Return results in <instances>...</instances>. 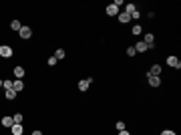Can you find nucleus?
Masks as SVG:
<instances>
[{
  "label": "nucleus",
  "mask_w": 181,
  "mask_h": 135,
  "mask_svg": "<svg viewBox=\"0 0 181 135\" xmlns=\"http://www.w3.org/2000/svg\"><path fill=\"white\" fill-rule=\"evenodd\" d=\"M54 58H57V61H62V58L67 57V53H65V48H57V51H54V54H53Z\"/></svg>",
  "instance_id": "9b49d317"
},
{
  "label": "nucleus",
  "mask_w": 181,
  "mask_h": 135,
  "mask_svg": "<svg viewBox=\"0 0 181 135\" xmlns=\"http://www.w3.org/2000/svg\"><path fill=\"white\" fill-rule=\"evenodd\" d=\"M2 85H4V81H2V79H0V89H2Z\"/></svg>",
  "instance_id": "c85d7f7f"
},
{
  "label": "nucleus",
  "mask_w": 181,
  "mask_h": 135,
  "mask_svg": "<svg viewBox=\"0 0 181 135\" xmlns=\"http://www.w3.org/2000/svg\"><path fill=\"white\" fill-rule=\"evenodd\" d=\"M2 89H4V91H6V89H12V81H8V79H6L4 85H2Z\"/></svg>",
  "instance_id": "5701e85b"
},
{
  "label": "nucleus",
  "mask_w": 181,
  "mask_h": 135,
  "mask_svg": "<svg viewBox=\"0 0 181 135\" xmlns=\"http://www.w3.org/2000/svg\"><path fill=\"white\" fill-rule=\"evenodd\" d=\"M32 135H42V131H40V129H34V131H32Z\"/></svg>",
  "instance_id": "bb28decb"
},
{
  "label": "nucleus",
  "mask_w": 181,
  "mask_h": 135,
  "mask_svg": "<svg viewBox=\"0 0 181 135\" xmlns=\"http://www.w3.org/2000/svg\"><path fill=\"white\" fill-rule=\"evenodd\" d=\"M161 135H177V133H175V131H171V129H163Z\"/></svg>",
  "instance_id": "393cba45"
},
{
  "label": "nucleus",
  "mask_w": 181,
  "mask_h": 135,
  "mask_svg": "<svg viewBox=\"0 0 181 135\" xmlns=\"http://www.w3.org/2000/svg\"><path fill=\"white\" fill-rule=\"evenodd\" d=\"M117 18H119V22H121V24H127L129 20H131V16H129L127 12H119V14H117Z\"/></svg>",
  "instance_id": "9d476101"
},
{
  "label": "nucleus",
  "mask_w": 181,
  "mask_h": 135,
  "mask_svg": "<svg viewBox=\"0 0 181 135\" xmlns=\"http://www.w3.org/2000/svg\"><path fill=\"white\" fill-rule=\"evenodd\" d=\"M131 32H133L135 36H139V34L143 32V28H141V24H133V28H131Z\"/></svg>",
  "instance_id": "a211bd4d"
},
{
  "label": "nucleus",
  "mask_w": 181,
  "mask_h": 135,
  "mask_svg": "<svg viewBox=\"0 0 181 135\" xmlns=\"http://www.w3.org/2000/svg\"><path fill=\"white\" fill-rule=\"evenodd\" d=\"M107 14H109V16H117V14H119V8H117L115 4H109V6H107Z\"/></svg>",
  "instance_id": "f8f14e48"
},
{
  "label": "nucleus",
  "mask_w": 181,
  "mask_h": 135,
  "mask_svg": "<svg viewBox=\"0 0 181 135\" xmlns=\"http://www.w3.org/2000/svg\"><path fill=\"white\" fill-rule=\"evenodd\" d=\"M147 73H149V75H155V77H161V65H153Z\"/></svg>",
  "instance_id": "1a4fd4ad"
},
{
  "label": "nucleus",
  "mask_w": 181,
  "mask_h": 135,
  "mask_svg": "<svg viewBox=\"0 0 181 135\" xmlns=\"http://www.w3.org/2000/svg\"><path fill=\"white\" fill-rule=\"evenodd\" d=\"M12 54H14L12 47H8V44H0V57L2 58H10Z\"/></svg>",
  "instance_id": "f257e3e1"
},
{
  "label": "nucleus",
  "mask_w": 181,
  "mask_h": 135,
  "mask_svg": "<svg viewBox=\"0 0 181 135\" xmlns=\"http://www.w3.org/2000/svg\"><path fill=\"white\" fill-rule=\"evenodd\" d=\"M4 97L8 99V101H14V99H16V91H14V89H6V91H4Z\"/></svg>",
  "instance_id": "ddd939ff"
},
{
  "label": "nucleus",
  "mask_w": 181,
  "mask_h": 135,
  "mask_svg": "<svg viewBox=\"0 0 181 135\" xmlns=\"http://www.w3.org/2000/svg\"><path fill=\"white\" fill-rule=\"evenodd\" d=\"M10 133H12V135H22V133H24L22 123H14V125L10 127Z\"/></svg>",
  "instance_id": "423d86ee"
},
{
  "label": "nucleus",
  "mask_w": 181,
  "mask_h": 135,
  "mask_svg": "<svg viewBox=\"0 0 181 135\" xmlns=\"http://www.w3.org/2000/svg\"><path fill=\"white\" fill-rule=\"evenodd\" d=\"M12 89H14L16 93L24 91V81H22V79H14V81H12Z\"/></svg>",
  "instance_id": "39448f33"
},
{
  "label": "nucleus",
  "mask_w": 181,
  "mask_h": 135,
  "mask_svg": "<svg viewBox=\"0 0 181 135\" xmlns=\"http://www.w3.org/2000/svg\"><path fill=\"white\" fill-rule=\"evenodd\" d=\"M113 4H115V6H117V8H119V6H123V4H125V2H123V0H115Z\"/></svg>",
  "instance_id": "a878e982"
},
{
  "label": "nucleus",
  "mask_w": 181,
  "mask_h": 135,
  "mask_svg": "<svg viewBox=\"0 0 181 135\" xmlns=\"http://www.w3.org/2000/svg\"><path fill=\"white\" fill-rule=\"evenodd\" d=\"M127 54H129V57H135V54H137L135 47H129V48H127Z\"/></svg>",
  "instance_id": "412c9836"
},
{
  "label": "nucleus",
  "mask_w": 181,
  "mask_h": 135,
  "mask_svg": "<svg viewBox=\"0 0 181 135\" xmlns=\"http://www.w3.org/2000/svg\"><path fill=\"white\" fill-rule=\"evenodd\" d=\"M135 51H137V53H145V51H149V48H147V44H145L143 40H139V43L135 44Z\"/></svg>",
  "instance_id": "4468645a"
},
{
  "label": "nucleus",
  "mask_w": 181,
  "mask_h": 135,
  "mask_svg": "<svg viewBox=\"0 0 181 135\" xmlns=\"http://www.w3.org/2000/svg\"><path fill=\"white\" fill-rule=\"evenodd\" d=\"M145 77H147V83L151 87H161V77H155V75H149V73H145Z\"/></svg>",
  "instance_id": "f03ea898"
},
{
  "label": "nucleus",
  "mask_w": 181,
  "mask_h": 135,
  "mask_svg": "<svg viewBox=\"0 0 181 135\" xmlns=\"http://www.w3.org/2000/svg\"><path fill=\"white\" fill-rule=\"evenodd\" d=\"M22 119H24V117H22V113H16V115L12 117V121H14V123H22Z\"/></svg>",
  "instance_id": "6ab92c4d"
},
{
  "label": "nucleus",
  "mask_w": 181,
  "mask_h": 135,
  "mask_svg": "<svg viewBox=\"0 0 181 135\" xmlns=\"http://www.w3.org/2000/svg\"><path fill=\"white\" fill-rule=\"evenodd\" d=\"M90 83H93V79H85V81H79V91H89V87H90Z\"/></svg>",
  "instance_id": "0eeeda50"
},
{
  "label": "nucleus",
  "mask_w": 181,
  "mask_h": 135,
  "mask_svg": "<svg viewBox=\"0 0 181 135\" xmlns=\"http://www.w3.org/2000/svg\"><path fill=\"white\" fill-rule=\"evenodd\" d=\"M115 127H117L119 131H123L125 129V121H117V125H115Z\"/></svg>",
  "instance_id": "b1692460"
},
{
  "label": "nucleus",
  "mask_w": 181,
  "mask_h": 135,
  "mask_svg": "<svg viewBox=\"0 0 181 135\" xmlns=\"http://www.w3.org/2000/svg\"><path fill=\"white\" fill-rule=\"evenodd\" d=\"M18 36L22 40H28L30 36H32V28H30V26H22V28L18 30Z\"/></svg>",
  "instance_id": "7ed1b4c3"
},
{
  "label": "nucleus",
  "mask_w": 181,
  "mask_h": 135,
  "mask_svg": "<svg viewBox=\"0 0 181 135\" xmlns=\"http://www.w3.org/2000/svg\"><path fill=\"white\" fill-rule=\"evenodd\" d=\"M0 125L6 127V129H10V127L14 125V121H12V117H2V119H0Z\"/></svg>",
  "instance_id": "6e6552de"
},
{
  "label": "nucleus",
  "mask_w": 181,
  "mask_h": 135,
  "mask_svg": "<svg viewBox=\"0 0 181 135\" xmlns=\"http://www.w3.org/2000/svg\"><path fill=\"white\" fill-rule=\"evenodd\" d=\"M141 18V12H139V10H135L133 14H131V20H139Z\"/></svg>",
  "instance_id": "4be33fe9"
},
{
  "label": "nucleus",
  "mask_w": 181,
  "mask_h": 135,
  "mask_svg": "<svg viewBox=\"0 0 181 135\" xmlns=\"http://www.w3.org/2000/svg\"><path fill=\"white\" fill-rule=\"evenodd\" d=\"M135 10H137V8H135V4H131V2H129V4H125V12H127V14H129V16L133 14Z\"/></svg>",
  "instance_id": "f3484780"
},
{
  "label": "nucleus",
  "mask_w": 181,
  "mask_h": 135,
  "mask_svg": "<svg viewBox=\"0 0 181 135\" xmlns=\"http://www.w3.org/2000/svg\"><path fill=\"white\" fill-rule=\"evenodd\" d=\"M119 135H131V133H129L127 129H123V131H119Z\"/></svg>",
  "instance_id": "cd10ccee"
},
{
  "label": "nucleus",
  "mask_w": 181,
  "mask_h": 135,
  "mask_svg": "<svg viewBox=\"0 0 181 135\" xmlns=\"http://www.w3.org/2000/svg\"><path fill=\"white\" fill-rule=\"evenodd\" d=\"M10 28L14 30V32H18V30L22 28V22H20V20H12V22H10Z\"/></svg>",
  "instance_id": "dca6fc26"
},
{
  "label": "nucleus",
  "mask_w": 181,
  "mask_h": 135,
  "mask_svg": "<svg viewBox=\"0 0 181 135\" xmlns=\"http://www.w3.org/2000/svg\"><path fill=\"white\" fill-rule=\"evenodd\" d=\"M46 65H48V67H54V65H57V58H54V57H48Z\"/></svg>",
  "instance_id": "aec40b11"
},
{
  "label": "nucleus",
  "mask_w": 181,
  "mask_h": 135,
  "mask_svg": "<svg viewBox=\"0 0 181 135\" xmlns=\"http://www.w3.org/2000/svg\"><path fill=\"white\" fill-rule=\"evenodd\" d=\"M167 65L171 69H181V61L175 57V54H169V57H167Z\"/></svg>",
  "instance_id": "20e7f679"
},
{
  "label": "nucleus",
  "mask_w": 181,
  "mask_h": 135,
  "mask_svg": "<svg viewBox=\"0 0 181 135\" xmlns=\"http://www.w3.org/2000/svg\"><path fill=\"white\" fill-rule=\"evenodd\" d=\"M12 73H14L16 79H22V77H24V69H22V67H14V69H12Z\"/></svg>",
  "instance_id": "2eb2a0df"
}]
</instances>
